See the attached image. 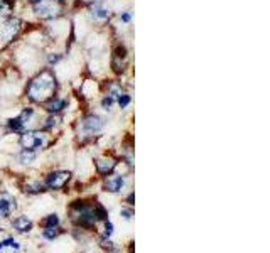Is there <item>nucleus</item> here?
<instances>
[{
    "instance_id": "1",
    "label": "nucleus",
    "mask_w": 270,
    "mask_h": 253,
    "mask_svg": "<svg viewBox=\"0 0 270 253\" xmlns=\"http://www.w3.org/2000/svg\"><path fill=\"white\" fill-rule=\"evenodd\" d=\"M58 91V80L51 70H43L37 76H34L27 86L26 96L32 103H46Z\"/></svg>"
},
{
    "instance_id": "2",
    "label": "nucleus",
    "mask_w": 270,
    "mask_h": 253,
    "mask_svg": "<svg viewBox=\"0 0 270 253\" xmlns=\"http://www.w3.org/2000/svg\"><path fill=\"white\" fill-rule=\"evenodd\" d=\"M100 219L106 221V209L98 202L88 204L86 201H76L71 206V221L76 226L93 228Z\"/></svg>"
},
{
    "instance_id": "3",
    "label": "nucleus",
    "mask_w": 270,
    "mask_h": 253,
    "mask_svg": "<svg viewBox=\"0 0 270 253\" xmlns=\"http://www.w3.org/2000/svg\"><path fill=\"white\" fill-rule=\"evenodd\" d=\"M31 9L37 17L44 21L56 19L63 14V4H59L58 0H32Z\"/></svg>"
},
{
    "instance_id": "4",
    "label": "nucleus",
    "mask_w": 270,
    "mask_h": 253,
    "mask_svg": "<svg viewBox=\"0 0 270 253\" xmlns=\"http://www.w3.org/2000/svg\"><path fill=\"white\" fill-rule=\"evenodd\" d=\"M21 145L26 150H41L48 145V135H46V132L41 130H24L21 135Z\"/></svg>"
},
{
    "instance_id": "5",
    "label": "nucleus",
    "mask_w": 270,
    "mask_h": 253,
    "mask_svg": "<svg viewBox=\"0 0 270 253\" xmlns=\"http://www.w3.org/2000/svg\"><path fill=\"white\" fill-rule=\"evenodd\" d=\"M105 127V120L96 113H88L81 120V132L85 137H93L100 133Z\"/></svg>"
},
{
    "instance_id": "6",
    "label": "nucleus",
    "mask_w": 270,
    "mask_h": 253,
    "mask_svg": "<svg viewBox=\"0 0 270 253\" xmlns=\"http://www.w3.org/2000/svg\"><path fill=\"white\" fill-rule=\"evenodd\" d=\"M32 117H34V108H32V107H26L21 113L17 115L16 118H11V120H7L9 130L14 132V133H22V132L26 130L27 123L31 122Z\"/></svg>"
},
{
    "instance_id": "7",
    "label": "nucleus",
    "mask_w": 270,
    "mask_h": 253,
    "mask_svg": "<svg viewBox=\"0 0 270 253\" xmlns=\"http://www.w3.org/2000/svg\"><path fill=\"white\" fill-rule=\"evenodd\" d=\"M69 179H71V172H68V171H54V172L48 174V177H46V181H44V186L48 187V189L59 191V189H63V187L66 186Z\"/></svg>"
},
{
    "instance_id": "8",
    "label": "nucleus",
    "mask_w": 270,
    "mask_h": 253,
    "mask_svg": "<svg viewBox=\"0 0 270 253\" xmlns=\"http://www.w3.org/2000/svg\"><path fill=\"white\" fill-rule=\"evenodd\" d=\"M88 14H90L91 19L96 22H106L111 17L110 9H106V6L101 2V0L90 2V6H88Z\"/></svg>"
},
{
    "instance_id": "9",
    "label": "nucleus",
    "mask_w": 270,
    "mask_h": 253,
    "mask_svg": "<svg viewBox=\"0 0 270 253\" xmlns=\"http://www.w3.org/2000/svg\"><path fill=\"white\" fill-rule=\"evenodd\" d=\"M22 22L17 19V17H7L6 22L2 24V31H0V36L6 43H11L14 38L17 36V32L21 31Z\"/></svg>"
},
{
    "instance_id": "10",
    "label": "nucleus",
    "mask_w": 270,
    "mask_h": 253,
    "mask_svg": "<svg viewBox=\"0 0 270 253\" xmlns=\"http://www.w3.org/2000/svg\"><path fill=\"white\" fill-rule=\"evenodd\" d=\"M118 165L117 159L111 157V155H103V157H98L95 160V167H96V172L100 174V176H108L115 171V167Z\"/></svg>"
},
{
    "instance_id": "11",
    "label": "nucleus",
    "mask_w": 270,
    "mask_h": 253,
    "mask_svg": "<svg viewBox=\"0 0 270 253\" xmlns=\"http://www.w3.org/2000/svg\"><path fill=\"white\" fill-rule=\"evenodd\" d=\"M127 66V48L125 46H117L113 49V58H111V68L115 73H122Z\"/></svg>"
},
{
    "instance_id": "12",
    "label": "nucleus",
    "mask_w": 270,
    "mask_h": 253,
    "mask_svg": "<svg viewBox=\"0 0 270 253\" xmlns=\"http://www.w3.org/2000/svg\"><path fill=\"white\" fill-rule=\"evenodd\" d=\"M123 186H125V177L122 174H108V176H105V181H103L105 191L120 192L123 189Z\"/></svg>"
},
{
    "instance_id": "13",
    "label": "nucleus",
    "mask_w": 270,
    "mask_h": 253,
    "mask_svg": "<svg viewBox=\"0 0 270 253\" xmlns=\"http://www.w3.org/2000/svg\"><path fill=\"white\" fill-rule=\"evenodd\" d=\"M16 208H17L16 197L7 194V192L0 194V216H2V218H9V216L16 211Z\"/></svg>"
},
{
    "instance_id": "14",
    "label": "nucleus",
    "mask_w": 270,
    "mask_h": 253,
    "mask_svg": "<svg viewBox=\"0 0 270 253\" xmlns=\"http://www.w3.org/2000/svg\"><path fill=\"white\" fill-rule=\"evenodd\" d=\"M69 101L66 98H59V96H53L49 101H46V110L49 115H59L63 110H66Z\"/></svg>"
},
{
    "instance_id": "15",
    "label": "nucleus",
    "mask_w": 270,
    "mask_h": 253,
    "mask_svg": "<svg viewBox=\"0 0 270 253\" xmlns=\"http://www.w3.org/2000/svg\"><path fill=\"white\" fill-rule=\"evenodd\" d=\"M12 228L16 229L17 233H29L32 229V221L27 216H19L12 221Z\"/></svg>"
},
{
    "instance_id": "16",
    "label": "nucleus",
    "mask_w": 270,
    "mask_h": 253,
    "mask_svg": "<svg viewBox=\"0 0 270 253\" xmlns=\"http://www.w3.org/2000/svg\"><path fill=\"white\" fill-rule=\"evenodd\" d=\"M14 6H16L14 0H0V17H6V19L12 17Z\"/></svg>"
},
{
    "instance_id": "17",
    "label": "nucleus",
    "mask_w": 270,
    "mask_h": 253,
    "mask_svg": "<svg viewBox=\"0 0 270 253\" xmlns=\"http://www.w3.org/2000/svg\"><path fill=\"white\" fill-rule=\"evenodd\" d=\"M26 192H29V194H41V192L46 191V186L43 182L39 181H29L26 184Z\"/></svg>"
},
{
    "instance_id": "18",
    "label": "nucleus",
    "mask_w": 270,
    "mask_h": 253,
    "mask_svg": "<svg viewBox=\"0 0 270 253\" xmlns=\"http://www.w3.org/2000/svg\"><path fill=\"white\" fill-rule=\"evenodd\" d=\"M21 245L14 238H6V240L0 241V251H17Z\"/></svg>"
},
{
    "instance_id": "19",
    "label": "nucleus",
    "mask_w": 270,
    "mask_h": 253,
    "mask_svg": "<svg viewBox=\"0 0 270 253\" xmlns=\"http://www.w3.org/2000/svg\"><path fill=\"white\" fill-rule=\"evenodd\" d=\"M17 159H19V162H21V164H31V162H34V160H36V152L22 149L21 154L17 155Z\"/></svg>"
},
{
    "instance_id": "20",
    "label": "nucleus",
    "mask_w": 270,
    "mask_h": 253,
    "mask_svg": "<svg viewBox=\"0 0 270 253\" xmlns=\"http://www.w3.org/2000/svg\"><path fill=\"white\" fill-rule=\"evenodd\" d=\"M123 93V88H122V85L117 81H113V83H110V86H108V95L113 98L115 101L118 100V96Z\"/></svg>"
},
{
    "instance_id": "21",
    "label": "nucleus",
    "mask_w": 270,
    "mask_h": 253,
    "mask_svg": "<svg viewBox=\"0 0 270 253\" xmlns=\"http://www.w3.org/2000/svg\"><path fill=\"white\" fill-rule=\"evenodd\" d=\"M58 224H59V216L58 214H49L43 219L44 228H58Z\"/></svg>"
},
{
    "instance_id": "22",
    "label": "nucleus",
    "mask_w": 270,
    "mask_h": 253,
    "mask_svg": "<svg viewBox=\"0 0 270 253\" xmlns=\"http://www.w3.org/2000/svg\"><path fill=\"white\" fill-rule=\"evenodd\" d=\"M59 122H61L59 115H49V118L44 123V128H46V130H54V128L59 125Z\"/></svg>"
},
{
    "instance_id": "23",
    "label": "nucleus",
    "mask_w": 270,
    "mask_h": 253,
    "mask_svg": "<svg viewBox=\"0 0 270 253\" xmlns=\"http://www.w3.org/2000/svg\"><path fill=\"white\" fill-rule=\"evenodd\" d=\"M117 101H118V107L122 108V110H125L130 105V101H132V96H130L128 93H122V95L118 96Z\"/></svg>"
},
{
    "instance_id": "24",
    "label": "nucleus",
    "mask_w": 270,
    "mask_h": 253,
    "mask_svg": "<svg viewBox=\"0 0 270 253\" xmlns=\"http://www.w3.org/2000/svg\"><path fill=\"white\" fill-rule=\"evenodd\" d=\"M58 234H59V229L58 228H46L44 231H43V236L48 238V240H54Z\"/></svg>"
},
{
    "instance_id": "25",
    "label": "nucleus",
    "mask_w": 270,
    "mask_h": 253,
    "mask_svg": "<svg viewBox=\"0 0 270 253\" xmlns=\"http://www.w3.org/2000/svg\"><path fill=\"white\" fill-rule=\"evenodd\" d=\"M113 103H115V100L111 98L110 95H106L103 100H101V108L103 110H111V107H113Z\"/></svg>"
},
{
    "instance_id": "26",
    "label": "nucleus",
    "mask_w": 270,
    "mask_h": 253,
    "mask_svg": "<svg viewBox=\"0 0 270 253\" xmlns=\"http://www.w3.org/2000/svg\"><path fill=\"white\" fill-rule=\"evenodd\" d=\"M63 59V54L59 53H53V54H48V63L51 64V66H54V64H58L59 61Z\"/></svg>"
},
{
    "instance_id": "27",
    "label": "nucleus",
    "mask_w": 270,
    "mask_h": 253,
    "mask_svg": "<svg viewBox=\"0 0 270 253\" xmlns=\"http://www.w3.org/2000/svg\"><path fill=\"white\" fill-rule=\"evenodd\" d=\"M113 234V224H111L108 219L105 221V231H103V238H110Z\"/></svg>"
},
{
    "instance_id": "28",
    "label": "nucleus",
    "mask_w": 270,
    "mask_h": 253,
    "mask_svg": "<svg viewBox=\"0 0 270 253\" xmlns=\"http://www.w3.org/2000/svg\"><path fill=\"white\" fill-rule=\"evenodd\" d=\"M120 214L123 216V219H132V216H133V211H132V208H123L122 211H120Z\"/></svg>"
},
{
    "instance_id": "29",
    "label": "nucleus",
    "mask_w": 270,
    "mask_h": 253,
    "mask_svg": "<svg viewBox=\"0 0 270 253\" xmlns=\"http://www.w3.org/2000/svg\"><path fill=\"white\" fill-rule=\"evenodd\" d=\"M120 21H122L123 24H130V21H132V14H130V12H123L122 16H120Z\"/></svg>"
},
{
    "instance_id": "30",
    "label": "nucleus",
    "mask_w": 270,
    "mask_h": 253,
    "mask_svg": "<svg viewBox=\"0 0 270 253\" xmlns=\"http://www.w3.org/2000/svg\"><path fill=\"white\" fill-rule=\"evenodd\" d=\"M127 201H128V204H130V206L133 204V192H130L128 197H127Z\"/></svg>"
},
{
    "instance_id": "31",
    "label": "nucleus",
    "mask_w": 270,
    "mask_h": 253,
    "mask_svg": "<svg viewBox=\"0 0 270 253\" xmlns=\"http://www.w3.org/2000/svg\"><path fill=\"white\" fill-rule=\"evenodd\" d=\"M58 2H59V4H66L68 0H58Z\"/></svg>"
},
{
    "instance_id": "32",
    "label": "nucleus",
    "mask_w": 270,
    "mask_h": 253,
    "mask_svg": "<svg viewBox=\"0 0 270 253\" xmlns=\"http://www.w3.org/2000/svg\"><path fill=\"white\" fill-rule=\"evenodd\" d=\"M0 253H14V251H0Z\"/></svg>"
}]
</instances>
